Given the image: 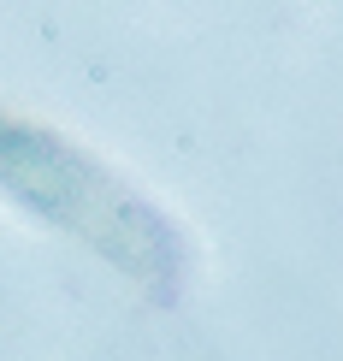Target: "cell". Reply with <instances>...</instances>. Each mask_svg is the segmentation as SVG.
I'll list each match as a JSON object with an SVG mask.
<instances>
[{
  "mask_svg": "<svg viewBox=\"0 0 343 361\" xmlns=\"http://www.w3.org/2000/svg\"><path fill=\"white\" fill-rule=\"evenodd\" d=\"M0 195L42 225L77 237L89 255L137 284L148 302L172 308L189 279V243L148 195H137L113 166L83 154L71 137L0 107Z\"/></svg>",
  "mask_w": 343,
  "mask_h": 361,
  "instance_id": "cell-1",
  "label": "cell"
}]
</instances>
